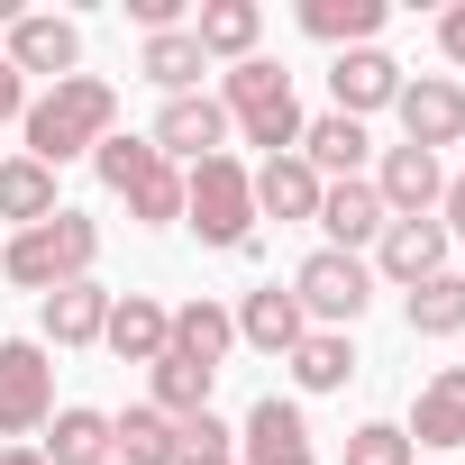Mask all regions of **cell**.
<instances>
[{"label": "cell", "instance_id": "8fae6325", "mask_svg": "<svg viewBox=\"0 0 465 465\" xmlns=\"http://www.w3.org/2000/svg\"><path fill=\"white\" fill-rule=\"evenodd\" d=\"M10 74L28 83V74H46V83H64V74H83V28L74 19H55V10H19L10 19Z\"/></svg>", "mask_w": 465, "mask_h": 465}, {"label": "cell", "instance_id": "d6986e66", "mask_svg": "<svg viewBox=\"0 0 465 465\" xmlns=\"http://www.w3.org/2000/svg\"><path fill=\"white\" fill-rule=\"evenodd\" d=\"M320 183H356L365 173V155H374V137H365V119H338V110H320V119H302V146H292Z\"/></svg>", "mask_w": 465, "mask_h": 465}, {"label": "cell", "instance_id": "7c38bea8", "mask_svg": "<svg viewBox=\"0 0 465 465\" xmlns=\"http://www.w3.org/2000/svg\"><path fill=\"white\" fill-rule=\"evenodd\" d=\"M383 201H374V183L356 173V183H320V210H311V228H320V247H338V256H365L374 238H383Z\"/></svg>", "mask_w": 465, "mask_h": 465}, {"label": "cell", "instance_id": "2e32d148", "mask_svg": "<svg viewBox=\"0 0 465 465\" xmlns=\"http://www.w3.org/2000/svg\"><path fill=\"white\" fill-rule=\"evenodd\" d=\"M238 465H320L302 401H274V392H265V401L247 411V429H238Z\"/></svg>", "mask_w": 465, "mask_h": 465}, {"label": "cell", "instance_id": "52a82bcc", "mask_svg": "<svg viewBox=\"0 0 465 465\" xmlns=\"http://www.w3.org/2000/svg\"><path fill=\"white\" fill-rule=\"evenodd\" d=\"M55 420V347L0 338V438H37Z\"/></svg>", "mask_w": 465, "mask_h": 465}, {"label": "cell", "instance_id": "5bb4252c", "mask_svg": "<svg viewBox=\"0 0 465 465\" xmlns=\"http://www.w3.org/2000/svg\"><path fill=\"white\" fill-rule=\"evenodd\" d=\"M401 438H411V456H420V447H429V456L465 447V365H438V374L411 392V420H401Z\"/></svg>", "mask_w": 465, "mask_h": 465}, {"label": "cell", "instance_id": "4fadbf2b", "mask_svg": "<svg viewBox=\"0 0 465 465\" xmlns=\"http://www.w3.org/2000/svg\"><path fill=\"white\" fill-rule=\"evenodd\" d=\"M401 101V64L383 55V46H347L338 64H329V110L338 119H374V110H392Z\"/></svg>", "mask_w": 465, "mask_h": 465}, {"label": "cell", "instance_id": "6da1fadb", "mask_svg": "<svg viewBox=\"0 0 465 465\" xmlns=\"http://www.w3.org/2000/svg\"><path fill=\"white\" fill-rule=\"evenodd\" d=\"M28 155L46 164V173H64L74 155H92L110 128H119V92L101 83V74H64V83H46L37 101H28Z\"/></svg>", "mask_w": 465, "mask_h": 465}, {"label": "cell", "instance_id": "9a60e30c", "mask_svg": "<svg viewBox=\"0 0 465 465\" xmlns=\"http://www.w3.org/2000/svg\"><path fill=\"white\" fill-rule=\"evenodd\" d=\"M365 183H374V201H383L392 219H438V192H447L438 155H420V146H383V164H374Z\"/></svg>", "mask_w": 465, "mask_h": 465}, {"label": "cell", "instance_id": "1f68e13d", "mask_svg": "<svg viewBox=\"0 0 465 465\" xmlns=\"http://www.w3.org/2000/svg\"><path fill=\"white\" fill-rule=\"evenodd\" d=\"M338 465H420V456H411L401 420H365V429H347V456Z\"/></svg>", "mask_w": 465, "mask_h": 465}, {"label": "cell", "instance_id": "277c9868", "mask_svg": "<svg viewBox=\"0 0 465 465\" xmlns=\"http://www.w3.org/2000/svg\"><path fill=\"white\" fill-rule=\"evenodd\" d=\"M183 228H192L201 247H219V256L256 247V183H247L238 155H201L183 173Z\"/></svg>", "mask_w": 465, "mask_h": 465}, {"label": "cell", "instance_id": "484cf974", "mask_svg": "<svg viewBox=\"0 0 465 465\" xmlns=\"http://www.w3.org/2000/svg\"><path fill=\"white\" fill-rule=\"evenodd\" d=\"M283 365H292V383H302V392H347V374H356L365 356H356V338H347V329H311Z\"/></svg>", "mask_w": 465, "mask_h": 465}, {"label": "cell", "instance_id": "ffe728a7", "mask_svg": "<svg viewBox=\"0 0 465 465\" xmlns=\"http://www.w3.org/2000/svg\"><path fill=\"white\" fill-rule=\"evenodd\" d=\"M101 329H110V292L92 274L37 302V347H101Z\"/></svg>", "mask_w": 465, "mask_h": 465}, {"label": "cell", "instance_id": "4316f807", "mask_svg": "<svg viewBox=\"0 0 465 465\" xmlns=\"http://www.w3.org/2000/svg\"><path fill=\"white\" fill-rule=\"evenodd\" d=\"M64 201H55V173L37 164V155H0V219L10 228H37V219H55Z\"/></svg>", "mask_w": 465, "mask_h": 465}, {"label": "cell", "instance_id": "cb8c5ba5", "mask_svg": "<svg viewBox=\"0 0 465 465\" xmlns=\"http://www.w3.org/2000/svg\"><path fill=\"white\" fill-rule=\"evenodd\" d=\"M137 74H146L164 101H183V92H201L210 55H201V37H192V28H164V37H146V46H137Z\"/></svg>", "mask_w": 465, "mask_h": 465}, {"label": "cell", "instance_id": "e0dca14e", "mask_svg": "<svg viewBox=\"0 0 465 465\" xmlns=\"http://www.w3.org/2000/svg\"><path fill=\"white\" fill-rule=\"evenodd\" d=\"M101 347H110L119 365H155V356L173 347V311H164L155 292H110V329H101Z\"/></svg>", "mask_w": 465, "mask_h": 465}, {"label": "cell", "instance_id": "836d02e7", "mask_svg": "<svg viewBox=\"0 0 465 465\" xmlns=\"http://www.w3.org/2000/svg\"><path fill=\"white\" fill-rule=\"evenodd\" d=\"M438 55L465 74V0H456V10H438Z\"/></svg>", "mask_w": 465, "mask_h": 465}, {"label": "cell", "instance_id": "30bf717a", "mask_svg": "<svg viewBox=\"0 0 465 465\" xmlns=\"http://www.w3.org/2000/svg\"><path fill=\"white\" fill-rule=\"evenodd\" d=\"M447 247H456V238H447L438 219H383V238L365 247V265H374V283H401V292H411V283L447 274Z\"/></svg>", "mask_w": 465, "mask_h": 465}, {"label": "cell", "instance_id": "9c48e42d", "mask_svg": "<svg viewBox=\"0 0 465 465\" xmlns=\"http://www.w3.org/2000/svg\"><path fill=\"white\" fill-rule=\"evenodd\" d=\"M401 146H420V155H438V146H465V83L456 74H420V83H401Z\"/></svg>", "mask_w": 465, "mask_h": 465}, {"label": "cell", "instance_id": "44dd1931", "mask_svg": "<svg viewBox=\"0 0 465 465\" xmlns=\"http://www.w3.org/2000/svg\"><path fill=\"white\" fill-rule=\"evenodd\" d=\"M192 37H201L210 64H247L256 37H265V10H256V0H201V10H192Z\"/></svg>", "mask_w": 465, "mask_h": 465}, {"label": "cell", "instance_id": "83f0119b", "mask_svg": "<svg viewBox=\"0 0 465 465\" xmlns=\"http://www.w3.org/2000/svg\"><path fill=\"white\" fill-rule=\"evenodd\" d=\"M228 347H238V320H228L210 292H201V302H173V356H192V365H210V374H219V356H228Z\"/></svg>", "mask_w": 465, "mask_h": 465}, {"label": "cell", "instance_id": "d4e9b609", "mask_svg": "<svg viewBox=\"0 0 465 465\" xmlns=\"http://www.w3.org/2000/svg\"><path fill=\"white\" fill-rule=\"evenodd\" d=\"M46 465H110V411H92V401H64L55 420H46V447H37Z\"/></svg>", "mask_w": 465, "mask_h": 465}, {"label": "cell", "instance_id": "7402d4cb", "mask_svg": "<svg viewBox=\"0 0 465 465\" xmlns=\"http://www.w3.org/2000/svg\"><path fill=\"white\" fill-rule=\"evenodd\" d=\"M247 183H256V219H311L320 210V173L302 155H265V164H247Z\"/></svg>", "mask_w": 465, "mask_h": 465}, {"label": "cell", "instance_id": "8992f818", "mask_svg": "<svg viewBox=\"0 0 465 465\" xmlns=\"http://www.w3.org/2000/svg\"><path fill=\"white\" fill-rule=\"evenodd\" d=\"M292 302H302L311 329H356L365 302H374V265L365 256H338V247H311L292 265Z\"/></svg>", "mask_w": 465, "mask_h": 465}, {"label": "cell", "instance_id": "e575fe53", "mask_svg": "<svg viewBox=\"0 0 465 465\" xmlns=\"http://www.w3.org/2000/svg\"><path fill=\"white\" fill-rule=\"evenodd\" d=\"M438 228H447V238H465V173H447V192H438Z\"/></svg>", "mask_w": 465, "mask_h": 465}, {"label": "cell", "instance_id": "7a4b0ae2", "mask_svg": "<svg viewBox=\"0 0 465 465\" xmlns=\"http://www.w3.org/2000/svg\"><path fill=\"white\" fill-rule=\"evenodd\" d=\"M92 256H101V219H83V210H55V219H37V228H19L10 247H0V274H10L19 292H64V283H83L92 274Z\"/></svg>", "mask_w": 465, "mask_h": 465}, {"label": "cell", "instance_id": "3957f363", "mask_svg": "<svg viewBox=\"0 0 465 465\" xmlns=\"http://www.w3.org/2000/svg\"><path fill=\"white\" fill-rule=\"evenodd\" d=\"M219 110H228V128H238L247 146H265V155H292L302 146V101H292V74L274 55L228 64L219 74Z\"/></svg>", "mask_w": 465, "mask_h": 465}, {"label": "cell", "instance_id": "4dcf8cb0", "mask_svg": "<svg viewBox=\"0 0 465 465\" xmlns=\"http://www.w3.org/2000/svg\"><path fill=\"white\" fill-rule=\"evenodd\" d=\"M146 374H155V411H164V420H192V411H210V383H219L210 365H192V356H173V347H164Z\"/></svg>", "mask_w": 465, "mask_h": 465}, {"label": "cell", "instance_id": "603a6c76", "mask_svg": "<svg viewBox=\"0 0 465 465\" xmlns=\"http://www.w3.org/2000/svg\"><path fill=\"white\" fill-rule=\"evenodd\" d=\"M173 456H183V438H173V420L155 401L110 411V465H173Z\"/></svg>", "mask_w": 465, "mask_h": 465}, {"label": "cell", "instance_id": "d590c367", "mask_svg": "<svg viewBox=\"0 0 465 465\" xmlns=\"http://www.w3.org/2000/svg\"><path fill=\"white\" fill-rule=\"evenodd\" d=\"M0 119H28V83L10 74V55H0Z\"/></svg>", "mask_w": 465, "mask_h": 465}, {"label": "cell", "instance_id": "8d00e7d4", "mask_svg": "<svg viewBox=\"0 0 465 465\" xmlns=\"http://www.w3.org/2000/svg\"><path fill=\"white\" fill-rule=\"evenodd\" d=\"M0 465H46V456L37 447H0Z\"/></svg>", "mask_w": 465, "mask_h": 465}, {"label": "cell", "instance_id": "ba28073f", "mask_svg": "<svg viewBox=\"0 0 465 465\" xmlns=\"http://www.w3.org/2000/svg\"><path fill=\"white\" fill-rule=\"evenodd\" d=\"M146 146L164 155V164H201V155H228V110L210 101V92H183V101H164L155 110V128H146Z\"/></svg>", "mask_w": 465, "mask_h": 465}, {"label": "cell", "instance_id": "ac0fdd59", "mask_svg": "<svg viewBox=\"0 0 465 465\" xmlns=\"http://www.w3.org/2000/svg\"><path fill=\"white\" fill-rule=\"evenodd\" d=\"M228 320H238V347H256V356H292V347L311 338V320H302L292 283H283V292H274V283H256L238 311H228Z\"/></svg>", "mask_w": 465, "mask_h": 465}, {"label": "cell", "instance_id": "d6a6232c", "mask_svg": "<svg viewBox=\"0 0 465 465\" xmlns=\"http://www.w3.org/2000/svg\"><path fill=\"white\" fill-rule=\"evenodd\" d=\"M173 438H183V456H238V429H228L219 411H192V420H173ZM173 456V465H183Z\"/></svg>", "mask_w": 465, "mask_h": 465}, {"label": "cell", "instance_id": "74e56055", "mask_svg": "<svg viewBox=\"0 0 465 465\" xmlns=\"http://www.w3.org/2000/svg\"><path fill=\"white\" fill-rule=\"evenodd\" d=\"M183 465H238V456H183Z\"/></svg>", "mask_w": 465, "mask_h": 465}, {"label": "cell", "instance_id": "5b68a950", "mask_svg": "<svg viewBox=\"0 0 465 465\" xmlns=\"http://www.w3.org/2000/svg\"><path fill=\"white\" fill-rule=\"evenodd\" d=\"M92 173L128 201V219H146V228H173V219H183V164H164L146 137H119V128H110V137L92 146Z\"/></svg>", "mask_w": 465, "mask_h": 465}, {"label": "cell", "instance_id": "f1b7e54d", "mask_svg": "<svg viewBox=\"0 0 465 465\" xmlns=\"http://www.w3.org/2000/svg\"><path fill=\"white\" fill-rule=\"evenodd\" d=\"M401 320H411V338H456V329H465V274L447 265V274L411 283V292H401Z\"/></svg>", "mask_w": 465, "mask_h": 465}, {"label": "cell", "instance_id": "f546056e", "mask_svg": "<svg viewBox=\"0 0 465 465\" xmlns=\"http://www.w3.org/2000/svg\"><path fill=\"white\" fill-rule=\"evenodd\" d=\"M302 28L320 37V46H374L383 37V0H302Z\"/></svg>", "mask_w": 465, "mask_h": 465}]
</instances>
